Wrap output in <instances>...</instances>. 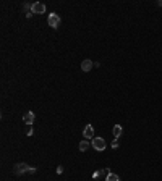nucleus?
Instances as JSON below:
<instances>
[{
    "mask_svg": "<svg viewBox=\"0 0 162 181\" xmlns=\"http://www.w3.org/2000/svg\"><path fill=\"white\" fill-rule=\"evenodd\" d=\"M36 171H37V168H36V167H29V170H28V173H29V175H33V173H36Z\"/></svg>",
    "mask_w": 162,
    "mask_h": 181,
    "instance_id": "12",
    "label": "nucleus"
},
{
    "mask_svg": "<svg viewBox=\"0 0 162 181\" xmlns=\"http://www.w3.org/2000/svg\"><path fill=\"white\" fill-rule=\"evenodd\" d=\"M88 147H89V142H88V139L80 142V150H81V152H86V150H88Z\"/></svg>",
    "mask_w": 162,
    "mask_h": 181,
    "instance_id": "10",
    "label": "nucleus"
},
{
    "mask_svg": "<svg viewBox=\"0 0 162 181\" xmlns=\"http://www.w3.org/2000/svg\"><path fill=\"white\" fill-rule=\"evenodd\" d=\"M83 134H84V138H86V139H94V128H92V125H86V128H84V131H83Z\"/></svg>",
    "mask_w": 162,
    "mask_h": 181,
    "instance_id": "6",
    "label": "nucleus"
},
{
    "mask_svg": "<svg viewBox=\"0 0 162 181\" xmlns=\"http://www.w3.org/2000/svg\"><path fill=\"white\" fill-rule=\"evenodd\" d=\"M112 133H113V138L118 139V138L122 136L123 129H122V126H120V125H115V126H113V129H112Z\"/></svg>",
    "mask_w": 162,
    "mask_h": 181,
    "instance_id": "8",
    "label": "nucleus"
},
{
    "mask_svg": "<svg viewBox=\"0 0 162 181\" xmlns=\"http://www.w3.org/2000/svg\"><path fill=\"white\" fill-rule=\"evenodd\" d=\"M28 170H29V167H28L26 163H16L15 167H13V173L15 175H24V173H28Z\"/></svg>",
    "mask_w": 162,
    "mask_h": 181,
    "instance_id": "3",
    "label": "nucleus"
},
{
    "mask_svg": "<svg viewBox=\"0 0 162 181\" xmlns=\"http://www.w3.org/2000/svg\"><path fill=\"white\" fill-rule=\"evenodd\" d=\"M34 120H36V115H34V113L33 112H26L24 113V117H23V121L26 123V125H33V123H34Z\"/></svg>",
    "mask_w": 162,
    "mask_h": 181,
    "instance_id": "5",
    "label": "nucleus"
},
{
    "mask_svg": "<svg viewBox=\"0 0 162 181\" xmlns=\"http://www.w3.org/2000/svg\"><path fill=\"white\" fill-rule=\"evenodd\" d=\"M91 144H92V147L96 149V150H104V149L107 147V144H106V141H104L102 138H94V139H92V142H91Z\"/></svg>",
    "mask_w": 162,
    "mask_h": 181,
    "instance_id": "2",
    "label": "nucleus"
},
{
    "mask_svg": "<svg viewBox=\"0 0 162 181\" xmlns=\"http://www.w3.org/2000/svg\"><path fill=\"white\" fill-rule=\"evenodd\" d=\"M106 181H120V176L115 175V173H109V175L106 176Z\"/></svg>",
    "mask_w": 162,
    "mask_h": 181,
    "instance_id": "9",
    "label": "nucleus"
},
{
    "mask_svg": "<svg viewBox=\"0 0 162 181\" xmlns=\"http://www.w3.org/2000/svg\"><path fill=\"white\" fill-rule=\"evenodd\" d=\"M47 24H49L50 28H59V24H60V16L57 15V13H50L49 15V20H47Z\"/></svg>",
    "mask_w": 162,
    "mask_h": 181,
    "instance_id": "1",
    "label": "nucleus"
},
{
    "mask_svg": "<svg viewBox=\"0 0 162 181\" xmlns=\"http://www.w3.org/2000/svg\"><path fill=\"white\" fill-rule=\"evenodd\" d=\"M118 139H113V142H112V149H118Z\"/></svg>",
    "mask_w": 162,
    "mask_h": 181,
    "instance_id": "11",
    "label": "nucleus"
},
{
    "mask_svg": "<svg viewBox=\"0 0 162 181\" xmlns=\"http://www.w3.org/2000/svg\"><path fill=\"white\" fill-rule=\"evenodd\" d=\"M159 7H162V0H160V2H159Z\"/></svg>",
    "mask_w": 162,
    "mask_h": 181,
    "instance_id": "14",
    "label": "nucleus"
},
{
    "mask_svg": "<svg viewBox=\"0 0 162 181\" xmlns=\"http://www.w3.org/2000/svg\"><path fill=\"white\" fill-rule=\"evenodd\" d=\"M31 12L36 13V15H42V13H45V5L41 3V2H36V3H33Z\"/></svg>",
    "mask_w": 162,
    "mask_h": 181,
    "instance_id": "4",
    "label": "nucleus"
},
{
    "mask_svg": "<svg viewBox=\"0 0 162 181\" xmlns=\"http://www.w3.org/2000/svg\"><path fill=\"white\" fill-rule=\"evenodd\" d=\"M92 66H94V63H92L91 60H83V62H81V70H83V71H89Z\"/></svg>",
    "mask_w": 162,
    "mask_h": 181,
    "instance_id": "7",
    "label": "nucleus"
},
{
    "mask_svg": "<svg viewBox=\"0 0 162 181\" xmlns=\"http://www.w3.org/2000/svg\"><path fill=\"white\" fill-rule=\"evenodd\" d=\"M57 173H59V175L63 173V167H62V165H60V167H57Z\"/></svg>",
    "mask_w": 162,
    "mask_h": 181,
    "instance_id": "13",
    "label": "nucleus"
}]
</instances>
